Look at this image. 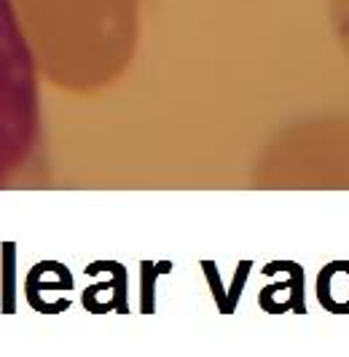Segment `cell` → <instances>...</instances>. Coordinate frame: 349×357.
Returning a JSON list of instances; mask_svg holds the SVG:
<instances>
[{
  "label": "cell",
  "mask_w": 349,
  "mask_h": 357,
  "mask_svg": "<svg viewBox=\"0 0 349 357\" xmlns=\"http://www.w3.org/2000/svg\"><path fill=\"white\" fill-rule=\"evenodd\" d=\"M277 271H285L290 277V298L282 301V314L285 312H296V314H306V306H304V268L298 266L296 261H272L263 266V274L272 277Z\"/></svg>",
  "instance_id": "cell-1"
},
{
  "label": "cell",
  "mask_w": 349,
  "mask_h": 357,
  "mask_svg": "<svg viewBox=\"0 0 349 357\" xmlns=\"http://www.w3.org/2000/svg\"><path fill=\"white\" fill-rule=\"evenodd\" d=\"M341 268L349 271V261H333V264H328L325 268H320V274H317V301H320V306H322L325 312H331V314H349V301L347 304H339L331 296L333 274L341 271Z\"/></svg>",
  "instance_id": "cell-2"
},
{
  "label": "cell",
  "mask_w": 349,
  "mask_h": 357,
  "mask_svg": "<svg viewBox=\"0 0 349 357\" xmlns=\"http://www.w3.org/2000/svg\"><path fill=\"white\" fill-rule=\"evenodd\" d=\"M250 268H253V261H239L237 266V274H234V285H231V293L226 296V306H228V314L237 312V304H239V296L244 290V282L250 277Z\"/></svg>",
  "instance_id": "cell-3"
},
{
  "label": "cell",
  "mask_w": 349,
  "mask_h": 357,
  "mask_svg": "<svg viewBox=\"0 0 349 357\" xmlns=\"http://www.w3.org/2000/svg\"><path fill=\"white\" fill-rule=\"evenodd\" d=\"M202 268L207 274L209 287H212V296H215V304L221 309V314H226V293H223V285H221V277H218V266L212 261H202Z\"/></svg>",
  "instance_id": "cell-4"
},
{
  "label": "cell",
  "mask_w": 349,
  "mask_h": 357,
  "mask_svg": "<svg viewBox=\"0 0 349 357\" xmlns=\"http://www.w3.org/2000/svg\"><path fill=\"white\" fill-rule=\"evenodd\" d=\"M142 274L148 277V280H145V306H142V309H145V312H154V306H151V285H154V268L145 264V266H142Z\"/></svg>",
  "instance_id": "cell-5"
}]
</instances>
